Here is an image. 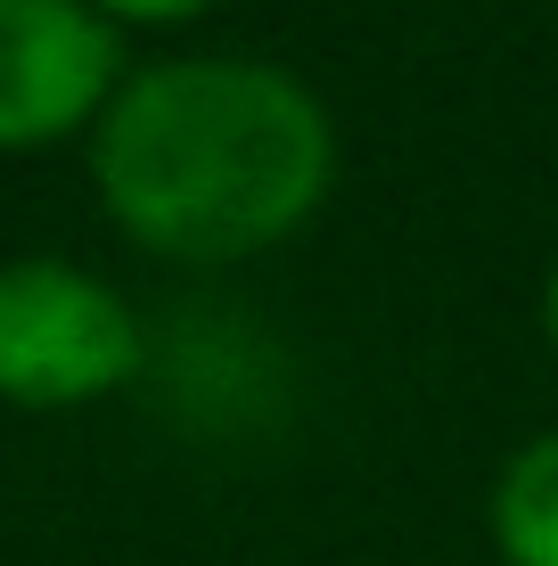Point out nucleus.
Segmentation results:
<instances>
[{"mask_svg": "<svg viewBox=\"0 0 558 566\" xmlns=\"http://www.w3.org/2000/svg\"><path fill=\"white\" fill-rule=\"evenodd\" d=\"M91 198L165 263H246L287 247L337 189V115L272 57L181 50L124 74L83 140Z\"/></svg>", "mask_w": 558, "mask_h": 566, "instance_id": "nucleus-1", "label": "nucleus"}, {"mask_svg": "<svg viewBox=\"0 0 558 566\" xmlns=\"http://www.w3.org/2000/svg\"><path fill=\"white\" fill-rule=\"evenodd\" d=\"M148 369V328L91 263H0V402L9 411H91Z\"/></svg>", "mask_w": 558, "mask_h": 566, "instance_id": "nucleus-2", "label": "nucleus"}, {"mask_svg": "<svg viewBox=\"0 0 558 566\" xmlns=\"http://www.w3.org/2000/svg\"><path fill=\"white\" fill-rule=\"evenodd\" d=\"M124 74V25L91 0H0V156L91 140Z\"/></svg>", "mask_w": 558, "mask_h": 566, "instance_id": "nucleus-3", "label": "nucleus"}, {"mask_svg": "<svg viewBox=\"0 0 558 566\" xmlns=\"http://www.w3.org/2000/svg\"><path fill=\"white\" fill-rule=\"evenodd\" d=\"M485 534L502 566H558V427L526 436L485 493Z\"/></svg>", "mask_w": 558, "mask_h": 566, "instance_id": "nucleus-4", "label": "nucleus"}, {"mask_svg": "<svg viewBox=\"0 0 558 566\" xmlns=\"http://www.w3.org/2000/svg\"><path fill=\"white\" fill-rule=\"evenodd\" d=\"M91 9H99L107 25H189V17H206L214 0H91Z\"/></svg>", "mask_w": 558, "mask_h": 566, "instance_id": "nucleus-5", "label": "nucleus"}, {"mask_svg": "<svg viewBox=\"0 0 558 566\" xmlns=\"http://www.w3.org/2000/svg\"><path fill=\"white\" fill-rule=\"evenodd\" d=\"M543 337H550V354H558V263H550V280H543Z\"/></svg>", "mask_w": 558, "mask_h": 566, "instance_id": "nucleus-6", "label": "nucleus"}]
</instances>
